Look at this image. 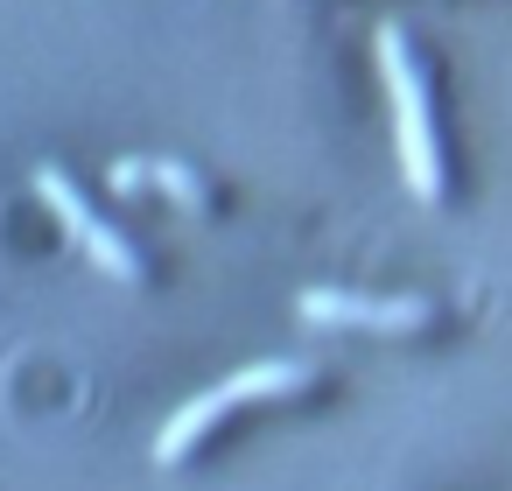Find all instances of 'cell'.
I'll return each instance as SVG.
<instances>
[{"label": "cell", "instance_id": "obj_6", "mask_svg": "<svg viewBox=\"0 0 512 491\" xmlns=\"http://www.w3.org/2000/svg\"><path fill=\"white\" fill-rule=\"evenodd\" d=\"M155 190L169 204H183V211H204V176L190 162H155Z\"/></svg>", "mask_w": 512, "mask_h": 491}, {"label": "cell", "instance_id": "obj_2", "mask_svg": "<svg viewBox=\"0 0 512 491\" xmlns=\"http://www.w3.org/2000/svg\"><path fill=\"white\" fill-rule=\"evenodd\" d=\"M302 323H344V330H421L435 309L421 295H351V288H302L295 295Z\"/></svg>", "mask_w": 512, "mask_h": 491}, {"label": "cell", "instance_id": "obj_1", "mask_svg": "<svg viewBox=\"0 0 512 491\" xmlns=\"http://www.w3.org/2000/svg\"><path fill=\"white\" fill-rule=\"evenodd\" d=\"M372 57H379V78H386V106H393V141H400V176L421 204L442 197V148H435V127H428V92H421V64L407 50V36L386 22L372 36Z\"/></svg>", "mask_w": 512, "mask_h": 491}, {"label": "cell", "instance_id": "obj_7", "mask_svg": "<svg viewBox=\"0 0 512 491\" xmlns=\"http://www.w3.org/2000/svg\"><path fill=\"white\" fill-rule=\"evenodd\" d=\"M148 183H155V162H113V190L120 197H141Z\"/></svg>", "mask_w": 512, "mask_h": 491}, {"label": "cell", "instance_id": "obj_3", "mask_svg": "<svg viewBox=\"0 0 512 491\" xmlns=\"http://www.w3.org/2000/svg\"><path fill=\"white\" fill-rule=\"evenodd\" d=\"M232 407H239L232 379H225V386H211V393H197V400H183V407L162 421V435H155V463H183V456H190V449H197V442H204Z\"/></svg>", "mask_w": 512, "mask_h": 491}, {"label": "cell", "instance_id": "obj_4", "mask_svg": "<svg viewBox=\"0 0 512 491\" xmlns=\"http://www.w3.org/2000/svg\"><path fill=\"white\" fill-rule=\"evenodd\" d=\"M36 197L50 204V218H57V225H64V232H71L78 246L92 239V225H99V218H92V204L78 197V183H71L64 169H50V162H43V169H36Z\"/></svg>", "mask_w": 512, "mask_h": 491}, {"label": "cell", "instance_id": "obj_5", "mask_svg": "<svg viewBox=\"0 0 512 491\" xmlns=\"http://www.w3.org/2000/svg\"><path fill=\"white\" fill-rule=\"evenodd\" d=\"M85 253H92V267H106L113 281H141V260H134V246H127V239H120L113 225H92Z\"/></svg>", "mask_w": 512, "mask_h": 491}]
</instances>
